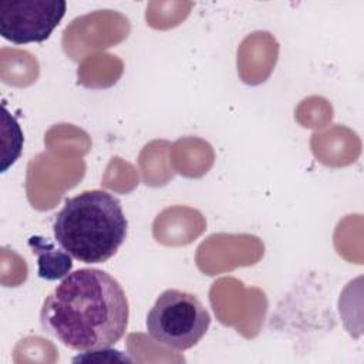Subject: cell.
<instances>
[{"label": "cell", "mask_w": 364, "mask_h": 364, "mask_svg": "<svg viewBox=\"0 0 364 364\" xmlns=\"http://www.w3.org/2000/svg\"><path fill=\"white\" fill-rule=\"evenodd\" d=\"M210 326V314L192 293L168 289L146 314L148 334L159 344L185 351L196 346Z\"/></svg>", "instance_id": "cell-3"}, {"label": "cell", "mask_w": 364, "mask_h": 364, "mask_svg": "<svg viewBox=\"0 0 364 364\" xmlns=\"http://www.w3.org/2000/svg\"><path fill=\"white\" fill-rule=\"evenodd\" d=\"M73 361L74 363L77 361H98V363L100 361H131V358L118 350L104 347V348L82 351V354H78L77 357H74Z\"/></svg>", "instance_id": "cell-6"}, {"label": "cell", "mask_w": 364, "mask_h": 364, "mask_svg": "<svg viewBox=\"0 0 364 364\" xmlns=\"http://www.w3.org/2000/svg\"><path fill=\"white\" fill-rule=\"evenodd\" d=\"M128 220L117 196L84 191L65 199L54 216L55 242L73 259L92 264L111 259L127 237Z\"/></svg>", "instance_id": "cell-2"}, {"label": "cell", "mask_w": 364, "mask_h": 364, "mask_svg": "<svg viewBox=\"0 0 364 364\" xmlns=\"http://www.w3.org/2000/svg\"><path fill=\"white\" fill-rule=\"evenodd\" d=\"M27 243L37 256V274L40 279L54 282L70 274L73 257L64 249H57L51 240L38 235L30 236Z\"/></svg>", "instance_id": "cell-5"}, {"label": "cell", "mask_w": 364, "mask_h": 364, "mask_svg": "<svg viewBox=\"0 0 364 364\" xmlns=\"http://www.w3.org/2000/svg\"><path fill=\"white\" fill-rule=\"evenodd\" d=\"M64 0H0V34L14 44L43 43L65 14Z\"/></svg>", "instance_id": "cell-4"}, {"label": "cell", "mask_w": 364, "mask_h": 364, "mask_svg": "<svg viewBox=\"0 0 364 364\" xmlns=\"http://www.w3.org/2000/svg\"><path fill=\"white\" fill-rule=\"evenodd\" d=\"M128 318V299L118 280L94 267L67 274L40 311L43 330L75 351L111 347L124 337Z\"/></svg>", "instance_id": "cell-1"}]
</instances>
